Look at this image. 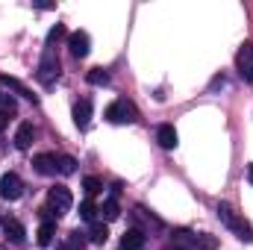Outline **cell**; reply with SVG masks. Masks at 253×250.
Returning <instances> with one entry per match:
<instances>
[{"label":"cell","mask_w":253,"mask_h":250,"mask_svg":"<svg viewBox=\"0 0 253 250\" xmlns=\"http://www.w3.org/2000/svg\"><path fill=\"white\" fill-rule=\"evenodd\" d=\"M174 245L183 250H218V239L206 236V233H189V230H177L174 233Z\"/></svg>","instance_id":"obj_1"},{"label":"cell","mask_w":253,"mask_h":250,"mask_svg":"<svg viewBox=\"0 0 253 250\" xmlns=\"http://www.w3.org/2000/svg\"><path fill=\"white\" fill-rule=\"evenodd\" d=\"M215 212H218L221 224H224V227H230V230H233L242 242H253V227L245 221V218H239V215H236L227 203H218V209H215Z\"/></svg>","instance_id":"obj_2"},{"label":"cell","mask_w":253,"mask_h":250,"mask_svg":"<svg viewBox=\"0 0 253 250\" xmlns=\"http://www.w3.org/2000/svg\"><path fill=\"white\" fill-rule=\"evenodd\" d=\"M106 121L109 124H132V121H138V109L129 103V100H115V103H109L106 106Z\"/></svg>","instance_id":"obj_3"},{"label":"cell","mask_w":253,"mask_h":250,"mask_svg":"<svg viewBox=\"0 0 253 250\" xmlns=\"http://www.w3.org/2000/svg\"><path fill=\"white\" fill-rule=\"evenodd\" d=\"M36 77H39V83H44V85H53V80L59 77V59L53 56V47H44V56H42V62H39Z\"/></svg>","instance_id":"obj_4"},{"label":"cell","mask_w":253,"mask_h":250,"mask_svg":"<svg viewBox=\"0 0 253 250\" xmlns=\"http://www.w3.org/2000/svg\"><path fill=\"white\" fill-rule=\"evenodd\" d=\"M68 50H71L74 59H85L88 50H91V39H88V33H83V30L71 33V36H68Z\"/></svg>","instance_id":"obj_5"},{"label":"cell","mask_w":253,"mask_h":250,"mask_svg":"<svg viewBox=\"0 0 253 250\" xmlns=\"http://www.w3.org/2000/svg\"><path fill=\"white\" fill-rule=\"evenodd\" d=\"M21 194H24V183H21L18 174L9 171V174L0 177V197H3V200H18Z\"/></svg>","instance_id":"obj_6"},{"label":"cell","mask_w":253,"mask_h":250,"mask_svg":"<svg viewBox=\"0 0 253 250\" xmlns=\"http://www.w3.org/2000/svg\"><path fill=\"white\" fill-rule=\"evenodd\" d=\"M236 68H239L242 80L253 83V42H248V44L236 53Z\"/></svg>","instance_id":"obj_7"},{"label":"cell","mask_w":253,"mask_h":250,"mask_svg":"<svg viewBox=\"0 0 253 250\" xmlns=\"http://www.w3.org/2000/svg\"><path fill=\"white\" fill-rule=\"evenodd\" d=\"M47 200H50V206L62 215V212H68L71 209V203H74V197H71V191L65 186H53L50 191H47Z\"/></svg>","instance_id":"obj_8"},{"label":"cell","mask_w":253,"mask_h":250,"mask_svg":"<svg viewBox=\"0 0 253 250\" xmlns=\"http://www.w3.org/2000/svg\"><path fill=\"white\" fill-rule=\"evenodd\" d=\"M3 233H6V239L12 242V245H24V239H27V230H24V224L18 221V218H3Z\"/></svg>","instance_id":"obj_9"},{"label":"cell","mask_w":253,"mask_h":250,"mask_svg":"<svg viewBox=\"0 0 253 250\" xmlns=\"http://www.w3.org/2000/svg\"><path fill=\"white\" fill-rule=\"evenodd\" d=\"M33 168H36L42 177H50V174L59 171V159H56L53 153H39V156L33 159Z\"/></svg>","instance_id":"obj_10"},{"label":"cell","mask_w":253,"mask_h":250,"mask_svg":"<svg viewBox=\"0 0 253 250\" xmlns=\"http://www.w3.org/2000/svg\"><path fill=\"white\" fill-rule=\"evenodd\" d=\"M156 141H159V147H165V150H174L177 147V129H174V124H162L159 129H156Z\"/></svg>","instance_id":"obj_11"},{"label":"cell","mask_w":253,"mask_h":250,"mask_svg":"<svg viewBox=\"0 0 253 250\" xmlns=\"http://www.w3.org/2000/svg\"><path fill=\"white\" fill-rule=\"evenodd\" d=\"M88 121H91V100H88V97H83V100L74 106V124L80 126V129H85Z\"/></svg>","instance_id":"obj_12"},{"label":"cell","mask_w":253,"mask_h":250,"mask_svg":"<svg viewBox=\"0 0 253 250\" xmlns=\"http://www.w3.org/2000/svg\"><path fill=\"white\" fill-rule=\"evenodd\" d=\"M147 242V236L141 230H126L124 239H121V250H141Z\"/></svg>","instance_id":"obj_13"},{"label":"cell","mask_w":253,"mask_h":250,"mask_svg":"<svg viewBox=\"0 0 253 250\" xmlns=\"http://www.w3.org/2000/svg\"><path fill=\"white\" fill-rule=\"evenodd\" d=\"M0 83H3V85H9L15 94H21V97H27V100H33V103H36V94H33L21 80H15V77H9V74H0Z\"/></svg>","instance_id":"obj_14"},{"label":"cell","mask_w":253,"mask_h":250,"mask_svg":"<svg viewBox=\"0 0 253 250\" xmlns=\"http://www.w3.org/2000/svg\"><path fill=\"white\" fill-rule=\"evenodd\" d=\"M30 144H33V124L24 121V124L18 126V132H15V147L18 150H27Z\"/></svg>","instance_id":"obj_15"},{"label":"cell","mask_w":253,"mask_h":250,"mask_svg":"<svg viewBox=\"0 0 253 250\" xmlns=\"http://www.w3.org/2000/svg\"><path fill=\"white\" fill-rule=\"evenodd\" d=\"M53 233H56V224H53V221H44V224L39 227V233H36L39 245H42V248H47V245L53 242Z\"/></svg>","instance_id":"obj_16"},{"label":"cell","mask_w":253,"mask_h":250,"mask_svg":"<svg viewBox=\"0 0 253 250\" xmlns=\"http://www.w3.org/2000/svg\"><path fill=\"white\" fill-rule=\"evenodd\" d=\"M85 80H88L91 85H106V83H109V71H103V68H91V71L85 74Z\"/></svg>","instance_id":"obj_17"},{"label":"cell","mask_w":253,"mask_h":250,"mask_svg":"<svg viewBox=\"0 0 253 250\" xmlns=\"http://www.w3.org/2000/svg\"><path fill=\"white\" fill-rule=\"evenodd\" d=\"M106 239H109V230H106L103 224H94L91 233H88V242H91V245H103Z\"/></svg>","instance_id":"obj_18"},{"label":"cell","mask_w":253,"mask_h":250,"mask_svg":"<svg viewBox=\"0 0 253 250\" xmlns=\"http://www.w3.org/2000/svg\"><path fill=\"white\" fill-rule=\"evenodd\" d=\"M100 212H103V218H106V221H115V218L121 215V209H118V203H115V197H109V200L103 203V209H100Z\"/></svg>","instance_id":"obj_19"},{"label":"cell","mask_w":253,"mask_h":250,"mask_svg":"<svg viewBox=\"0 0 253 250\" xmlns=\"http://www.w3.org/2000/svg\"><path fill=\"white\" fill-rule=\"evenodd\" d=\"M94 215H97V206H94L91 200L80 203V218H83V221H94Z\"/></svg>","instance_id":"obj_20"},{"label":"cell","mask_w":253,"mask_h":250,"mask_svg":"<svg viewBox=\"0 0 253 250\" xmlns=\"http://www.w3.org/2000/svg\"><path fill=\"white\" fill-rule=\"evenodd\" d=\"M83 188H85V194H88V197H94V194L103 188V183H100L97 177H85V180H83Z\"/></svg>","instance_id":"obj_21"},{"label":"cell","mask_w":253,"mask_h":250,"mask_svg":"<svg viewBox=\"0 0 253 250\" xmlns=\"http://www.w3.org/2000/svg\"><path fill=\"white\" fill-rule=\"evenodd\" d=\"M59 171L62 174H74L77 171V159L74 156H59Z\"/></svg>","instance_id":"obj_22"},{"label":"cell","mask_w":253,"mask_h":250,"mask_svg":"<svg viewBox=\"0 0 253 250\" xmlns=\"http://www.w3.org/2000/svg\"><path fill=\"white\" fill-rule=\"evenodd\" d=\"M59 39H65V27H62V24L50 27V33H47V47H50L53 42H59Z\"/></svg>","instance_id":"obj_23"},{"label":"cell","mask_w":253,"mask_h":250,"mask_svg":"<svg viewBox=\"0 0 253 250\" xmlns=\"http://www.w3.org/2000/svg\"><path fill=\"white\" fill-rule=\"evenodd\" d=\"M83 245H85V242L80 239V233H71V242H68V248H71V250H83Z\"/></svg>","instance_id":"obj_24"},{"label":"cell","mask_w":253,"mask_h":250,"mask_svg":"<svg viewBox=\"0 0 253 250\" xmlns=\"http://www.w3.org/2000/svg\"><path fill=\"white\" fill-rule=\"evenodd\" d=\"M0 103H3V109H6V112H15V100H12V97H6V94H3V97H0Z\"/></svg>","instance_id":"obj_25"},{"label":"cell","mask_w":253,"mask_h":250,"mask_svg":"<svg viewBox=\"0 0 253 250\" xmlns=\"http://www.w3.org/2000/svg\"><path fill=\"white\" fill-rule=\"evenodd\" d=\"M6 124H9V112H0V132L6 129Z\"/></svg>","instance_id":"obj_26"},{"label":"cell","mask_w":253,"mask_h":250,"mask_svg":"<svg viewBox=\"0 0 253 250\" xmlns=\"http://www.w3.org/2000/svg\"><path fill=\"white\" fill-rule=\"evenodd\" d=\"M248 180H251V183H253V165H251V168H248Z\"/></svg>","instance_id":"obj_27"},{"label":"cell","mask_w":253,"mask_h":250,"mask_svg":"<svg viewBox=\"0 0 253 250\" xmlns=\"http://www.w3.org/2000/svg\"><path fill=\"white\" fill-rule=\"evenodd\" d=\"M0 97H3V94H0Z\"/></svg>","instance_id":"obj_28"}]
</instances>
